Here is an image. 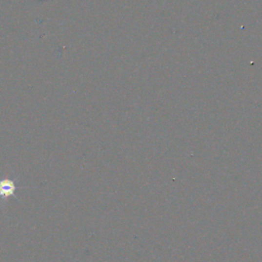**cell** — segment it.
Here are the masks:
<instances>
[{
  "label": "cell",
  "instance_id": "1",
  "mask_svg": "<svg viewBox=\"0 0 262 262\" xmlns=\"http://www.w3.org/2000/svg\"><path fill=\"white\" fill-rule=\"evenodd\" d=\"M17 190L16 183L12 180H2L0 181V198H8L15 195Z\"/></svg>",
  "mask_w": 262,
  "mask_h": 262
}]
</instances>
